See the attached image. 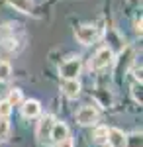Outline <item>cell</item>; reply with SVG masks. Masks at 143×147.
<instances>
[{"label":"cell","mask_w":143,"mask_h":147,"mask_svg":"<svg viewBox=\"0 0 143 147\" xmlns=\"http://www.w3.org/2000/svg\"><path fill=\"white\" fill-rule=\"evenodd\" d=\"M135 32H137V34L141 35V18H139V20L135 22Z\"/></svg>","instance_id":"19"},{"label":"cell","mask_w":143,"mask_h":147,"mask_svg":"<svg viewBox=\"0 0 143 147\" xmlns=\"http://www.w3.org/2000/svg\"><path fill=\"white\" fill-rule=\"evenodd\" d=\"M110 63H114V51H112L110 47H102L90 59V69L92 71H102V69L108 67Z\"/></svg>","instance_id":"1"},{"label":"cell","mask_w":143,"mask_h":147,"mask_svg":"<svg viewBox=\"0 0 143 147\" xmlns=\"http://www.w3.org/2000/svg\"><path fill=\"white\" fill-rule=\"evenodd\" d=\"M4 92V82H0V94Z\"/></svg>","instance_id":"20"},{"label":"cell","mask_w":143,"mask_h":147,"mask_svg":"<svg viewBox=\"0 0 143 147\" xmlns=\"http://www.w3.org/2000/svg\"><path fill=\"white\" fill-rule=\"evenodd\" d=\"M77 122L80 125H92V124H96V122H98V110H96L94 106H90V104L82 106V108L77 112Z\"/></svg>","instance_id":"4"},{"label":"cell","mask_w":143,"mask_h":147,"mask_svg":"<svg viewBox=\"0 0 143 147\" xmlns=\"http://www.w3.org/2000/svg\"><path fill=\"white\" fill-rule=\"evenodd\" d=\"M63 94H65L67 98H71V100H75L80 96V82L77 79L75 80H65L63 82Z\"/></svg>","instance_id":"9"},{"label":"cell","mask_w":143,"mask_h":147,"mask_svg":"<svg viewBox=\"0 0 143 147\" xmlns=\"http://www.w3.org/2000/svg\"><path fill=\"white\" fill-rule=\"evenodd\" d=\"M57 147H75V141H73V137L69 136V137H65L63 141H59Z\"/></svg>","instance_id":"17"},{"label":"cell","mask_w":143,"mask_h":147,"mask_svg":"<svg viewBox=\"0 0 143 147\" xmlns=\"http://www.w3.org/2000/svg\"><path fill=\"white\" fill-rule=\"evenodd\" d=\"M132 90H133V98H135V100L141 104V86H137V84H135Z\"/></svg>","instance_id":"18"},{"label":"cell","mask_w":143,"mask_h":147,"mask_svg":"<svg viewBox=\"0 0 143 147\" xmlns=\"http://www.w3.org/2000/svg\"><path fill=\"white\" fill-rule=\"evenodd\" d=\"M12 75V65L8 61H0V82H6Z\"/></svg>","instance_id":"14"},{"label":"cell","mask_w":143,"mask_h":147,"mask_svg":"<svg viewBox=\"0 0 143 147\" xmlns=\"http://www.w3.org/2000/svg\"><path fill=\"white\" fill-rule=\"evenodd\" d=\"M41 112V106L37 100H26L22 102V116L24 118H37Z\"/></svg>","instance_id":"8"},{"label":"cell","mask_w":143,"mask_h":147,"mask_svg":"<svg viewBox=\"0 0 143 147\" xmlns=\"http://www.w3.org/2000/svg\"><path fill=\"white\" fill-rule=\"evenodd\" d=\"M59 75L65 80H75L80 75V59L78 57H71V59L63 61L59 65Z\"/></svg>","instance_id":"3"},{"label":"cell","mask_w":143,"mask_h":147,"mask_svg":"<svg viewBox=\"0 0 143 147\" xmlns=\"http://www.w3.org/2000/svg\"><path fill=\"white\" fill-rule=\"evenodd\" d=\"M53 124H55V118L53 116H43L41 120H39V124H37V129H35V136L39 141H45V139H49L51 136V129H53Z\"/></svg>","instance_id":"5"},{"label":"cell","mask_w":143,"mask_h":147,"mask_svg":"<svg viewBox=\"0 0 143 147\" xmlns=\"http://www.w3.org/2000/svg\"><path fill=\"white\" fill-rule=\"evenodd\" d=\"M94 141L96 143H106V137H108V127H104V125H98L96 129H94Z\"/></svg>","instance_id":"15"},{"label":"cell","mask_w":143,"mask_h":147,"mask_svg":"<svg viewBox=\"0 0 143 147\" xmlns=\"http://www.w3.org/2000/svg\"><path fill=\"white\" fill-rule=\"evenodd\" d=\"M75 37H77L78 43L90 45V43H94L98 39V28L92 26V24H82V26H78L75 30Z\"/></svg>","instance_id":"2"},{"label":"cell","mask_w":143,"mask_h":147,"mask_svg":"<svg viewBox=\"0 0 143 147\" xmlns=\"http://www.w3.org/2000/svg\"><path fill=\"white\" fill-rule=\"evenodd\" d=\"M125 147H143L141 131H133L130 136H125Z\"/></svg>","instance_id":"11"},{"label":"cell","mask_w":143,"mask_h":147,"mask_svg":"<svg viewBox=\"0 0 143 147\" xmlns=\"http://www.w3.org/2000/svg\"><path fill=\"white\" fill-rule=\"evenodd\" d=\"M10 122L8 118H0V141H6L10 137Z\"/></svg>","instance_id":"13"},{"label":"cell","mask_w":143,"mask_h":147,"mask_svg":"<svg viewBox=\"0 0 143 147\" xmlns=\"http://www.w3.org/2000/svg\"><path fill=\"white\" fill-rule=\"evenodd\" d=\"M65 137H69V125H67L65 122H55V124H53V129H51L49 139L57 145V143H59V141H63Z\"/></svg>","instance_id":"6"},{"label":"cell","mask_w":143,"mask_h":147,"mask_svg":"<svg viewBox=\"0 0 143 147\" xmlns=\"http://www.w3.org/2000/svg\"><path fill=\"white\" fill-rule=\"evenodd\" d=\"M8 104L10 106H22V102H24V96H22V90L20 88H12L10 92H8Z\"/></svg>","instance_id":"12"},{"label":"cell","mask_w":143,"mask_h":147,"mask_svg":"<svg viewBox=\"0 0 143 147\" xmlns=\"http://www.w3.org/2000/svg\"><path fill=\"white\" fill-rule=\"evenodd\" d=\"M8 4H10L12 8H16L18 12H22V14H32V0H8Z\"/></svg>","instance_id":"10"},{"label":"cell","mask_w":143,"mask_h":147,"mask_svg":"<svg viewBox=\"0 0 143 147\" xmlns=\"http://www.w3.org/2000/svg\"><path fill=\"white\" fill-rule=\"evenodd\" d=\"M10 114H12V106L6 100H2L0 102V118H8Z\"/></svg>","instance_id":"16"},{"label":"cell","mask_w":143,"mask_h":147,"mask_svg":"<svg viewBox=\"0 0 143 147\" xmlns=\"http://www.w3.org/2000/svg\"><path fill=\"white\" fill-rule=\"evenodd\" d=\"M106 141L110 143V147H125V136H123V131L118 129V127H110L108 129Z\"/></svg>","instance_id":"7"}]
</instances>
